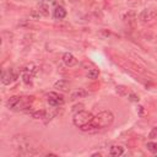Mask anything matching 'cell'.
<instances>
[{"label": "cell", "instance_id": "22", "mask_svg": "<svg viewBox=\"0 0 157 157\" xmlns=\"http://www.w3.org/2000/svg\"><path fill=\"white\" fill-rule=\"evenodd\" d=\"M148 137L150 139H156L157 137V126H155V128L151 129V131L148 134Z\"/></svg>", "mask_w": 157, "mask_h": 157}, {"label": "cell", "instance_id": "12", "mask_svg": "<svg viewBox=\"0 0 157 157\" xmlns=\"http://www.w3.org/2000/svg\"><path fill=\"white\" fill-rule=\"evenodd\" d=\"M32 78H33V75L26 70H22V81L26 83V85H32Z\"/></svg>", "mask_w": 157, "mask_h": 157}, {"label": "cell", "instance_id": "8", "mask_svg": "<svg viewBox=\"0 0 157 157\" xmlns=\"http://www.w3.org/2000/svg\"><path fill=\"white\" fill-rule=\"evenodd\" d=\"M20 101H21V96H11V97L6 101V107H7L9 109L16 110L17 104L20 103Z\"/></svg>", "mask_w": 157, "mask_h": 157}, {"label": "cell", "instance_id": "11", "mask_svg": "<svg viewBox=\"0 0 157 157\" xmlns=\"http://www.w3.org/2000/svg\"><path fill=\"white\" fill-rule=\"evenodd\" d=\"M87 94H88V93H87V91H86V90H83V88H78L77 91H75V92H72V93H71L70 99H71V101H75V99H78V98L86 97Z\"/></svg>", "mask_w": 157, "mask_h": 157}, {"label": "cell", "instance_id": "23", "mask_svg": "<svg viewBox=\"0 0 157 157\" xmlns=\"http://www.w3.org/2000/svg\"><path fill=\"white\" fill-rule=\"evenodd\" d=\"M137 112H139V114H144V112H145V109H144V107L142 105H137Z\"/></svg>", "mask_w": 157, "mask_h": 157}, {"label": "cell", "instance_id": "15", "mask_svg": "<svg viewBox=\"0 0 157 157\" xmlns=\"http://www.w3.org/2000/svg\"><path fill=\"white\" fill-rule=\"evenodd\" d=\"M135 11H132V10H128V11H125L124 13H121V18L124 20V21H129V20H134V17H135Z\"/></svg>", "mask_w": 157, "mask_h": 157}, {"label": "cell", "instance_id": "17", "mask_svg": "<svg viewBox=\"0 0 157 157\" xmlns=\"http://www.w3.org/2000/svg\"><path fill=\"white\" fill-rule=\"evenodd\" d=\"M98 76H99V70H98V69H90L88 72H87V77H88V78L96 80Z\"/></svg>", "mask_w": 157, "mask_h": 157}, {"label": "cell", "instance_id": "18", "mask_svg": "<svg viewBox=\"0 0 157 157\" xmlns=\"http://www.w3.org/2000/svg\"><path fill=\"white\" fill-rule=\"evenodd\" d=\"M146 147H147V150H148L150 152H152V153H156V152H157V142L150 141V142L146 144Z\"/></svg>", "mask_w": 157, "mask_h": 157}, {"label": "cell", "instance_id": "5", "mask_svg": "<svg viewBox=\"0 0 157 157\" xmlns=\"http://www.w3.org/2000/svg\"><path fill=\"white\" fill-rule=\"evenodd\" d=\"M16 80V75L11 70H5L1 74V82L4 85H11Z\"/></svg>", "mask_w": 157, "mask_h": 157}, {"label": "cell", "instance_id": "19", "mask_svg": "<svg viewBox=\"0 0 157 157\" xmlns=\"http://www.w3.org/2000/svg\"><path fill=\"white\" fill-rule=\"evenodd\" d=\"M23 70H26V71H28V72H31L33 76L37 74V71H38V67L36 66V65H33V64H29V65H27Z\"/></svg>", "mask_w": 157, "mask_h": 157}, {"label": "cell", "instance_id": "10", "mask_svg": "<svg viewBox=\"0 0 157 157\" xmlns=\"http://www.w3.org/2000/svg\"><path fill=\"white\" fill-rule=\"evenodd\" d=\"M53 15H54V17L56 18V20H63L65 16H66V10L63 7V6H56L55 9H54V12H53Z\"/></svg>", "mask_w": 157, "mask_h": 157}, {"label": "cell", "instance_id": "24", "mask_svg": "<svg viewBox=\"0 0 157 157\" xmlns=\"http://www.w3.org/2000/svg\"><path fill=\"white\" fill-rule=\"evenodd\" d=\"M156 1H157V0H156Z\"/></svg>", "mask_w": 157, "mask_h": 157}, {"label": "cell", "instance_id": "2", "mask_svg": "<svg viewBox=\"0 0 157 157\" xmlns=\"http://www.w3.org/2000/svg\"><path fill=\"white\" fill-rule=\"evenodd\" d=\"M94 119V115L91 113V112H87V110H80L77 113L74 114V118H72V123L77 128H81L91 121H93Z\"/></svg>", "mask_w": 157, "mask_h": 157}, {"label": "cell", "instance_id": "4", "mask_svg": "<svg viewBox=\"0 0 157 157\" xmlns=\"http://www.w3.org/2000/svg\"><path fill=\"white\" fill-rule=\"evenodd\" d=\"M47 102L49 103V105L52 107H59V105H63L64 104V97L61 94H58L56 92H49L47 93Z\"/></svg>", "mask_w": 157, "mask_h": 157}, {"label": "cell", "instance_id": "1", "mask_svg": "<svg viewBox=\"0 0 157 157\" xmlns=\"http://www.w3.org/2000/svg\"><path fill=\"white\" fill-rule=\"evenodd\" d=\"M114 121V115L110 110H101L97 115H94L93 121L81 126L80 129L85 132H97L104 128H108Z\"/></svg>", "mask_w": 157, "mask_h": 157}, {"label": "cell", "instance_id": "7", "mask_svg": "<svg viewBox=\"0 0 157 157\" xmlns=\"http://www.w3.org/2000/svg\"><path fill=\"white\" fill-rule=\"evenodd\" d=\"M54 88L55 90H59V91H61V92H67L69 90H70V83H69V81H66V80H58L55 83H54Z\"/></svg>", "mask_w": 157, "mask_h": 157}, {"label": "cell", "instance_id": "6", "mask_svg": "<svg viewBox=\"0 0 157 157\" xmlns=\"http://www.w3.org/2000/svg\"><path fill=\"white\" fill-rule=\"evenodd\" d=\"M63 63H64L66 66L72 67V66H75V65L77 64V59H76L71 53H65V54L63 55Z\"/></svg>", "mask_w": 157, "mask_h": 157}, {"label": "cell", "instance_id": "9", "mask_svg": "<svg viewBox=\"0 0 157 157\" xmlns=\"http://www.w3.org/2000/svg\"><path fill=\"white\" fill-rule=\"evenodd\" d=\"M123 153H124V147H123V146L113 145V146H110V148H109V155H110V156L118 157V156H121Z\"/></svg>", "mask_w": 157, "mask_h": 157}, {"label": "cell", "instance_id": "20", "mask_svg": "<svg viewBox=\"0 0 157 157\" xmlns=\"http://www.w3.org/2000/svg\"><path fill=\"white\" fill-rule=\"evenodd\" d=\"M128 99L130 101V102H135V103H137L139 102V96L136 94V93H134V92H130L129 93V96H128Z\"/></svg>", "mask_w": 157, "mask_h": 157}, {"label": "cell", "instance_id": "3", "mask_svg": "<svg viewBox=\"0 0 157 157\" xmlns=\"http://www.w3.org/2000/svg\"><path fill=\"white\" fill-rule=\"evenodd\" d=\"M139 20H140V22H142L145 25L153 23L157 20V10L156 9H152V7L144 9L140 12V15H139Z\"/></svg>", "mask_w": 157, "mask_h": 157}, {"label": "cell", "instance_id": "14", "mask_svg": "<svg viewBox=\"0 0 157 157\" xmlns=\"http://www.w3.org/2000/svg\"><path fill=\"white\" fill-rule=\"evenodd\" d=\"M115 91H117V93H118L119 96H128V94H129L128 87H126V86H123V85H118V86L115 87Z\"/></svg>", "mask_w": 157, "mask_h": 157}, {"label": "cell", "instance_id": "13", "mask_svg": "<svg viewBox=\"0 0 157 157\" xmlns=\"http://www.w3.org/2000/svg\"><path fill=\"white\" fill-rule=\"evenodd\" d=\"M32 118H34V119H44V118H47V112L44 110V109H39V110H34V112H32Z\"/></svg>", "mask_w": 157, "mask_h": 157}, {"label": "cell", "instance_id": "21", "mask_svg": "<svg viewBox=\"0 0 157 157\" xmlns=\"http://www.w3.org/2000/svg\"><path fill=\"white\" fill-rule=\"evenodd\" d=\"M83 104L82 103H77V104H75L74 107H72V109H71V112L75 114V113H77V112H80V110H83Z\"/></svg>", "mask_w": 157, "mask_h": 157}, {"label": "cell", "instance_id": "16", "mask_svg": "<svg viewBox=\"0 0 157 157\" xmlns=\"http://www.w3.org/2000/svg\"><path fill=\"white\" fill-rule=\"evenodd\" d=\"M38 11L40 12L42 16H48L49 15V7L45 4H39L38 5Z\"/></svg>", "mask_w": 157, "mask_h": 157}]
</instances>
